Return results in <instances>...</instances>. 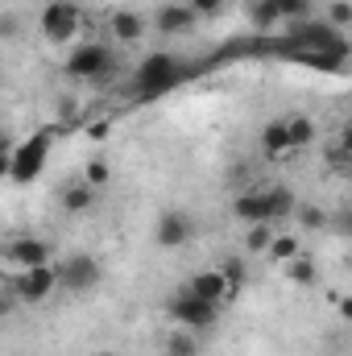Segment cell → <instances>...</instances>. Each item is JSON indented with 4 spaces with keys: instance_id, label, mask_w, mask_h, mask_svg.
Listing matches in <instances>:
<instances>
[{
    "instance_id": "1",
    "label": "cell",
    "mask_w": 352,
    "mask_h": 356,
    "mask_svg": "<svg viewBox=\"0 0 352 356\" xmlns=\"http://www.w3.org/2000/svg\"><path fill=\"white\" fill-rule=\"evenodd\" d=\"M186 79V67L178 63L170 50H154L141 58V67L133 71V99H158L166 91H175Z\"/></svg>"
},
{
    "instance_id": "2",
    "label": "cell",
    "mask_w": 352,
    "mask_h": 356,
    "mask_svg": "<svg viewBox=\"0 0 352 356\" xmlns=\"http://www.w3.org/2000/svg\"><path fill=\"white\" fill-rule=\"evenodd\" d=\"M38 29L54 46L75 42V33H79V4L75 0H46L42 13H38Z\"/></svg>"
},
{
    "instance_id": "3",
    "label": "cell",
    "mask_w": 352,
    "mask_h": 356,
    "mask_svg": "<svg viewBox=\"0 0 352 356\" xmlns=\"http://www.w3.org/2000/svg\"><path fill=\"white\" fill-rule=\"evenodd\" d=\"M58 286H63V282H58V269H54V266L17 269V273L8 277V290H13V298H17V302H25V307H38V302H46V298H50Z\"/></svg>"
},
{
    "instance_id": "4",
    "label": "cell",
    "mask_w": 352,
    "mask_h": 356,
    "mask_svg": "<svg viewBox=\"0 0 352 356\" xmlns=\"http://www.w3.org/2000/svg\"><path fill=\"white\" fill-rule=\"evenodd\" d=\"M50 129L46 133H33L25 145H17L13 154H8V162H4V175L13 178V182H33V178L42 175V166H46V154H50Z\"/></svg>"
},
{
    "instance_id": "5",
    "label": "cell",
    "mask_w": 352,
    "mask_h": 356,
    "mask_svg": "<svg viewBox=\"0 0 352 356\" xmlns=\"http://www.w3.org/2000/svg\"><path fill=\"white\" fill-rule=\"evenodd\" d=\"M166 315L175 319L178 327H186V332H207V327H216V319H220V302H207V298L182 290V294H175V298L166 302Z\"/></svg>"
},
{
    "instance_id": "6",
    "label": "cell",
    "mask_w": 352,
    "mask_h": 356,
    "mask_svg": "<svg viewBox=\"0 0 352 356\" xmlns=\"http://www.w3.org/2000/svg\"><path fill=\"white\" fill-rule=\"evenodd\" d=\"M67 79H88V83H99L112 75V46H99V42H83L67 54Z\"/></svg>"
},
{
    "instance_id": "7",
    "label": "cell",
    "mask_w": 352,
    "mask_h": 356,
    "mask_svg": "<svg viewBox=\"0 0 352 356\" xmlns=\"http://www.w3.org/2000/svg\"><path fill=\"white\" fill-rule=\"evenodd\" d=\"M58 282L67 294H88L104 282V266L91 257V253H71L63 266H58Z\"/></svg>"
},
{
    "instance_id": "8",
    "label": "cell",
    "mask_w": 352,
    "mask_h": 356,
    "mask_svg": "<svg viewBox=\"0 0 352 356\" xmlns=\"http://www.w3.org/2000/svg\"><path fill=\"white\" fill-rule=\"evenodd\" d=\"M154 241L162 245V249H186L191 241H195V220L182 211V207H166L162 216H158V228H154Z\"/></svg>"
},
{
    "instance_id": "9",
    "label": "cell",
    "mask_w": 352,
    "mask_h": 356,
    "mask_svg": "<svg viewBox=\"0 0 352 356\" xmlns=\"http://www.w3.org/2000/svg\"><path fill=\"white\" fill-rule=\"evenodd\" d=\"M4 257H8L17 269L50 266V241H42V236H17V241L4 249Z\"/></svg>"
},
{
    "instance_id": "10",
    "label": "cell",
    "mask_w": 352,
    "mask_h": 356,
    "mask_svg": "<svg viewBox=\"0 0 352 356\" xmlns=\"http://www.w3.org/2000/svg\"><path fill=\"white\" fill-rule=\"evenodd\" d=\"M195 21H199V13L191 8V4H162L158 13H154V25H158V33H166V38H178V33H191L195 29Z\"/></svg>"
},
{
    "instance_id": "11",
    "label": "cell",
    "mask_w": 352,
    "mask_h": 356,
    "mask_svg": "<svg viewBox=\"0 0 352 356\" xmlns=\"http://www.w3.org/2000/svg\"><path fill=\"white\" fill-rule=\"evenodd\" d=\"M186 290H191V294H199V298H207V302H224V298H232V294H237V290L228 286L224 269H199V273L186 282Z\"/></svg>"
},
{
    "instance_id": "12",
    "label": "cell",
    "mask_w": 352,
    "mask_h": 356,
    "mask_svg": "<svg viewBox=\"0 0 352 356\" xmlns=\"http://www.w3.org/2000/svg\"><path fill=\"white\" fill-rule=\"evenodd\" d=\"M108 29H112V42L133 46V42H141V38H145V17H141V13H133V8H116V13H112V21H108Z\"/></svg>"
},
{
    "instance_id": "13",
    "label": "cell",
    "mask_w": 352,
    "mask_h": 356,
    "mask_svg": "<svg viewBox=\"0 0 352 356\" xmlns=\"http://www.w3.org/2000/svg\"><path fill=\"white\" fill-rule=\"evenodd\" d=\"M232 220H241V224H269V203H265V191L237 195V199H232Z\"/></svg>"
},
{
    "instance_id": "14",
    "label": "cell",
    "mask_w": 352,
    "mask_h": 356,
    "mask_svg": "<svg viewBox=\"0 0 352 356\" xmlns=\"http://www.w3.org/2000/svg\"><path fill=\"white\" fill-rule=\"evenodd\" d=\"M290 149H294L290 145V124L286 120H265V129H262V154L265 158H282Z\"/></svg>"
},
{
    "instance_id": "15",
    "label": "cell",
    "mask_w": 352,
    "mask_h": 356,
    "mask_svg": "<svg viewBox=\"0 0 352 356\" xmlns=\"http://www.w3.org/2000/svg\"><path fill=\"white\" fill-rule=\"evenodd\" d=\"M265 203H269V224H282V220H290L298 211V199L286 186H269L265 191Z\"/></svg>"
},
{
    "instance_id": "16",
    "label": "cell",
    "mask_w": 352,
    "mask_h": 356,
    "mask_svg": "<svg viewBox=\"0 0 352 356\" xmlns=\"http://www.w3.org/2000/svg\"><path fill=\"white\" fill-rule=\"evenodd\" d=\"M91 203H95V186L91 182H71L63 191V211L67 216H83V211H91Z\"/></svg>"
},
{
    "instance_id": "17",
    "label": "cell",
    "mask_w": 352,
    "mask_h": 356,
    "mask_svg": "<svg viewBox=\"0 0 352 356\" xmlns=\"http://www.w3.org/2000/svg\"><path fill=\"white\" fill-rule=\"evenodd\" d=\"M294 220H298V228H303V232H323V228H332V216H328L319 203H298Z\"/></svg>"
},
{
    "instance_id": "18",
    "label": "cell",
    "mask_w": 352,
    "mask_h": 356,
    "mask_svg": "<svg viewBox=\"0 0 352 356\" xmlns=\"http://www.w3.org/2000/svg\"><path fill=\"white\" fill-rule=\"evenodd\" d=\"M249 21H253L257 29H273V25L286 21V17H282L278 0H253V4H249Z\"/></svg>"
},
{
    "instance_id": "19",
    "label": "cell",
    "mask_w": 352,
    "mask_h": 356,
    "mask_svg": "<svg viewBox=\"0 0 352 356\" xmlns=\"http://www.w3.org/2000/svg\"><path fill=\"white\" fill-rule=\"evenodd\" d=\"M286 277H290L294 286H303V290H307V286H315V282H319V269H315V261L303 253V257H294V261L286 266Z\"/></svg>"
},
{
    "instance_id": "20",
    "label": "cell",
    "mask_w": 352,
    "mask_h": 356,
    "mask_svg": "<svg viewBox=\"0 0 352 356\" xmlns=\"http://www.w3.org/2000/svg\"><path fill=\"white\" fill-rule=\"evenodd\" d=\"M269 257H273V261H282V266H290L294 257H303V249H298V236H290V232H278V236H273V245H269Z\"/></svg>"
},
{
    "instance_id": "21",
    "label": "cell",
    "mask_w": 352,
    "mask_h": 356,
    "mask_svg": "<svg viewBox=\"0 0 352 356\" xmlns=\"http://www.w3.org/2000/svg\"><path fill=\"white\" fill-rule=\"evenodd\" d=\"M286 124H290V145H294V149H303V145L315 141V120H311V116L298 112V116H290Z\"/></svg>"
},
{
    "instance_id": "22",
    "label": "cell",
    "mask_w": 352,
    "mask_h": 356,
    "mask_svg": "<svg viewBox=\"0 0 352 356\" xmlns=\"http://www.w3.org/2000/svg\"><path fill=\"white\" fill-rule=\"evenodd\" d=\"M273 224H249V232H245V249L249 253H269V245H273Z\"/></svg>"
},
{
    "instance_id": "23",
    "label": "cell",
    "mask_w": 352,
    "mask_h": 356,
    "mask_svg": "<svg viewBox=\"0 0 352 356\" xmlns=\"http://www.w3.org/2000/svg\"><path fill=\"white\" fill-rule=\"evenodd\" d=\"M220 269H224V277H228V286H232V290H241V286L249 282V261H245V257H228Z\"/></svg>"
},
{
    "instance_id": "24",
    "label": "cell",
    "mask_w": 352,
    "mask_h": 356,
    "mask_svg": "<svg viewBox=\"0 0 352 356\" xmlns=\"http://www.w3.org/2000/svg\"><path fill=\"white\" fill-rule=\"evenodd\" d=\"M328 25L352 29V0H332V4H328Z\"/></svg>"
},
{
    "instance_id": "25",
    "label": "cell",
    "mask_w": 352,
    "mask_h": 356,
    "mask_svg": "<svg viewBox=\"0 0 352 356\" xmlns=\"http://www.w3.org/2000/svg\"><path fill=\"white\" fill-rule=\"evenodd\" d=\"M108 178H112V166H108L104 158H91L88 166H83V182H91L95 191H99V186H104Z\"/></svg>"
},
{
    "instance_id": "26",
    "label": "cell",
    "mask_w": 352,
    "mask_h": 356,
    "mask_svg": "<svg viewBox=\"0 0 352 356\" xmlns=\"http://www.w3.org/2000/svg\"><path fill=\"white\" fill-rule=\"evenodd\" d=\"M278 8H282V17H290V21H307V17H311V0H278Z\"/></svg>"
},
{
    "instance_id": "27",
    "label": "cell",
    "mask_w": 352,
    "mask_h": 356,
    "mask_svg": "<svg viewBox=\"0 0 352 356\" xmlns=\"http://www.w3.org/2000/svg\"><path fill=\"white\" fill-rule=\"evenodd\" d=\"M166 353L170 356H199V344H195L191 336H170V340H166Z\"/></svg>"
},
{
    "instance_id": "28",
    "label": "cell",
    "mask_w": 352,
    "mask_h": 356,
    "mask_svg": "<svg viewBox=\"0 0 352 356\" xmlns=\"http://www.w3.org/2000/svg\"><path fill=\"white\" fill-rule=\"evenodd\" d=\"M191 8H195L199 17H220V13H224V0H191Z\"/></svg>"
},
{
    "instance_id": "29",
    "label": "cell",
    "mask_w": 352,
    "mask_h": 356,
    "mask_svg": "<svg viewBox=\"0 0 352 356\" xmlns=\"http://www.w3.org/2000/svg\"><path fill=\"white\" fill-rule=\"evenodd\" d=\"M88 137H91V141H104V137H108V120H91Z\"/></svg>"
},
{
    "instance_id": "30",
    "label": "cell",
    "mask_w": 352,
    "mask_h": 356,
    "mask_svg": "<svg viewBox=\"0 0 352 356\" xmlns=\"http://www.w3.org/2000/svg\"><path fill=\"white\" fill-rule=\"evenodd\" d=\"M340 149H344V154H349V158H352V124H349V129H344V137H340Z\"/></svg>"
},
{
    "instance_id": "31",
    "label": "cell",
    "mask_w": 352,
    "mask_h": 356,
    "mask_svg": "<svg viewBox=\"0 0 352 356\" xmlns=\"http://www.w3.org/2000/svg\"><path fill=\"white\" fill-rule=\"evenodd\" d=\"M340 315L352 323V298H340Z\"/></svg>"
},
{
    "instance_id": "32",
    "label": "cell",
    "mask_w": 352,
    "mask_h": 356,
    "mask_svg": "<svg viewBox=\"0 0 352 356\" xmlns=\"http://www.w3.org/2000/svg\"><path fill=\"white\" fill-rule=\"evenodd\" d=\"M91 356H112V353H91Z\"/></svg>"
},
{
    "instance_id": "33",
    "label": "cell",
    "mask_w": 352,
    "mask_h": 356,
    "mask_svg": "<svg viewBox=\"0 0 352 356\" xmlns=\"http://www.w3.org/2000/svg\"><path fill=\"white\" fill-rule=\"evenodd\" d=\"M349 42H352V38H349Z\"/></svg>"
},
{
    "instance_id": "34",
    "label": "cell",
    "mask_w": 352,
    "mask_h": 356,
    "mask_svg": "<svg viewBox=\"0 0 352 356\" xmlns=\"http://www.w3.org/2000/svg\"><path fill=\"white\" fill-rule=\"evenodd\" d=\"M166 356H170V353H166Z\"/></svg>"
}]
</instances>
